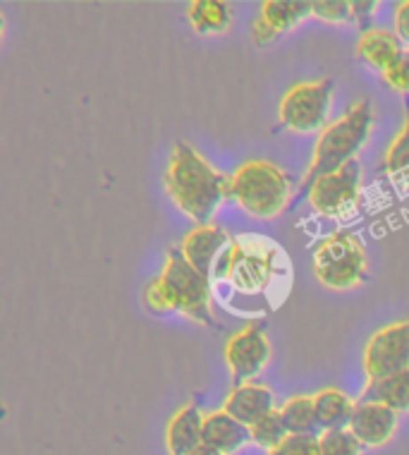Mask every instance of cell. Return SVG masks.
<instances>
[{"mask_svg": "<svg viewBox=\"0 0 409 455\" xmlns=\"http://www.w3.org/2000/svg\"><path fill=\"white\" fill-rule=\"evenodd\" d=\"M230 178L221 175L187 141H177L166 173V189L175 206L199 226H208L228 199Z\"/></svg>", "mask_w": 409, "mask_h": 455, "instance_id": "6da1fadb", "label": "cell"}, {"mask_svg": "<svg viewBox=\"0 0 409 455\" xmlns=\"http://www.w3.org/2000/svg\"><path fill=\"white\" fill-rule=\"evenodd\" d=\"M144 302L151 312H180L201 326H213L211 278L199 274L182 250H168L166 264L158 278L146 285Z\"/></svg>", "mask_w": 409, "mask_h": 455, "instance_id": "7a4b0ae2", "label": "cell"}, {"mask_svg": "<svg viewBox=\"0 0 409 455\" xmlns=\"http://www.w3.org/2000/svg\"><path fill=\"white\" fill-rule=\"evenodd\" d=\"M371 130H374V108H371L369 101L354 103L342 118H338L335 123L326 127L319 134V141H316L314 147V156H311V165H309L302 185H299V192L295 195L292 206H297L307 196L309 188L319 178L338 173L345 165L357 161V154L369 141Z\"/></svg>", "mask_w": 409, "mask_h": 455, "instance_id": "3957f363", "label": "cell"}, {"mask_svg": "<svg viewBox=\"0 0 409 455\" xmlns=\"http://www.w3.org/2000/svg\"><path fill=\"white\" fill-rule=\"evenodd\" d=\"M228 196L254 219H278L290 209V178L271 161H247L228 182Z\"/></svg>", "mask_w": 409, "mask_h": 455, "instance_id": "277c9868", "label": "cell"}, {"mask_svg": "<svg viewBox=\"0 0 409 455\" xmlns=\"http://www.w3.org/2000/svg\"><path fill=\"white\" fill-rule=\"evenodd\" d=\"M278 247L263 237H237L223 254L216 278L225 281L240 292H263L276 275Z\"/></svg>", "mask_w": 409, "mask_h": 455, "instance_id": "5b68a950", "label": "cell"}, {"mask_svg": "<svg viewBox=\"0 0 409 455\" xmlns=\"http://www.w3.org/2000/svg\"><path fill=\"white\" fill-rule=\"evenodd\" d=\"M314 274L331 291H350L366 278V251L352 233L340 230L314 251Z\"/></svg>", "mask_w": 409, "mask_h": 455, "instance_id": "8992f818", "label": "cell"}, {"mask_svg": "<svg viewBox=\"0 0 409 455\" xmlns=\"http://www.w3.org/2000/svg\"><path fill=\"white\" fill-rule=\"evenodd\" d=\"M333 92H335V82L331 77L295 84L283 96L280 108H278L280 125L297 134L323 132L328 127Z\"/></svg>", "mask_w": 409, "mask_h": 455, "instance_id": "52a82bcc", "label": "cell"}, {"mask_svg": "<svg viewBox=\"0 0 409 455\" xmlns=\"http://www.w3.org/2000/svg\"><path fill=\"white\" fill-rule=\"evenodd\" d=\"M405 369H409V319L376 331L364 347V371L369 381H381Z\"/></svg>", "mask_w": 409, "mask_h": 455, "instance_id": "ba28073f", "label": "cell"}, {"mask_svg": "<svg viewBox=\"0 0 409 455\" xmlns=\"http://www.w3.org/2000/svg\"><path fill=\"white\" fill-rule=\"evenodd\" d=\"M268 360H271V343H268L263 323L244 326L225 346V362H228L235 386L252 384V379L259 377L266 369Z\"/></svg>", "mask_w": 409, "mask_h": 455, "instance_id": "9c48e42d", "label": "cell"}, {"mask_svg": "<svg viewBox=\"0 0 409 455\" xmlns=\"http://www.w3.org/2000/svg\"><path fill=\"white\" fill-rule=\"evenodd\" d=\"M359 173H362L359 161H352V164L345 165L338 173L319 178L307 192L309 204L314 206L321 216H328V219L347 216L357 206Z\"/></svg>", "mask_w": 409, "mask_h": 455, "instance_id": "30bf717a", "label": "cell"}, {"mask_svg": "<svg viewBox=\"0 0 409 455\" xmlns=\"http://www.w3.org/2000/svg\"><path fill=\"white\" fill-rule=\"evenodd\" d=\"M314 17V3L307 0H268L261 5V15L252 27V39L256 46H266L280 34L295 29L302 20Z\"/></svg>", "mask_w": 409, "mask_h": 455, "instance_id": "8fae6325", "label": "cell"}, {"mask_svg": "<svg viewBox=\"0 0 409 455\" xmlns=\"http://www.w3.org/2000/svg\"><path fill=\"white\" fill-rule=\"evenodd\" d=\"M230 244H232V240H230L228 233L221 226L208 223V226H197L192 233H187L180 250L185 259L197 268L199 274L211 278L221 264L223 254L230 250Z\"/></svg>", "mask_w": 409, "mask_h": 455, "instance_id": "7c38bea8", "label": "cell"}, {"mask_svg": "<svg viewBox=\"0 0 409 455\" xmlns=\"http://www.w3.org/2000/svg\"><path fill=\"white\" fill-rule=\"evenodd\" d=\"M350 429L366 448L386 446L388 441L395 436V429H397V412L383 405V403H371L359 398L357 405H354Z\"/></svg>", "mask_w": 409, "mask_h": 455, "instance_id": "4fadbf2b", "label": "cell"}, {"mask_svg": "<svg viewBox=\"0 0 409 455\" xmlns=\"http://www.w3.org/2000/svg\"><path fill=\"white\" fill-rule=\"evenodd\" d=\"M223 410L242 424H247V427H254L259 419L276 412V395L268 386L254 384V381L252 384L232 386Z\"/></svg>", "mask_w": 409, "mask_h": 455, "instance_id": "5bb4252c", "label": "cell"}, {"mask_svg": "<svg viewBox=\"0 0 409 455\" xmlns=\"http://www.w3.org/2000/svg\"><path fill=\"white\" fill-rule=\"evenodd\" d=\"M249 441H252L249 427L235 419L223 408L204 415V446L216 448L223 455H235Z\"/></svg>", "mask_w": 409, "mask_h": 455, "instance_id": "9a60e30c", "label": "cell"}, {"mask_svg": "<svg viewBox=\"0 0 409 455\" xmlns=\"http://www.w3.org/2000/svg\"><path fill=\"white\" fill-rule=\"evenodd\" d=\"M166 443L170 455H189L204 446V412L194 403H187L175 412L168 424Z\"/></svg>", "mask_w": 409, "mask_h": 455, "instance_id": "2e32d148", "label": "cell"}, {"mask_svg": "<svg viewBox=\"0 0 409 455\" xmlns=\"http://www.w3.org/2000/svg\"><path fill=\"white\" fill-rule=\"evenodd\" d=\"M357 55L362 58L364 63H369L371 68H376L386 75L388 70H393L395 65L400 63V58L405 55L400 36L390 29H378V27H369L366 32L359 36L357 44Z\"/></svg>", "mask_w": 409, "mask_h": 455, "instance_id": "e0dca14e", "label": "cell"}, {"mask_svg": "<svg viewBox=\"0 0 409 455\" xmlns=\"http://www.w3.org/2000/svg\"><path fill=\"white\" fill-rule=\"evenodd\" d=\"M354 405L357 403L340 388H321L319 393H314L316 419H319L321 432L347 429L354 415Z\"/></svg>", "mask_w": 409, "mask_h": 455, "instance_id": "ac0fdd59", "label": "cell"}, {"mask_svg": "<svg viewBox=\"0 0 409 455\" xmlns=\"http://www.w3.org/2000/svg\"><path fill=\"white\" fill-rule=\"evenodd\" d=\"M362 401L383 403L388 408H393L397 415L409 412V369L393 374V377L381 379V381H366Z\"/></svg>", "mask_w": 409, "mask_h": 455, "instance_id": "d6986e66", "label": "cell"}, {"mask_svg": "<svg viewBox=\"0 0 409 455\" xmlns=\"http://www.w3.org/2000/svg\"><path fill=\"white\" fill-rule=\"evenodd\" d=\"M187 17L197 34H223L232 24V10L223 0H194L189 3Z\"/></svg>", "mask_w": 409, "mask_h": 455, "instance_id": "ffe728a7", "label": "cell"}, {"mask_svg": "<svg viewBox=\"0 0 409 455\" xmlns=\"http://www.w3.org/2000/svg\"><path fill=\"white\" fill-rule=\"evenodd\" d=\"M278 412L283 417L290 434H302V436H321L323 434L319 419H316L314 395H295L290 401H285Z\"/></svg>", "mask_w": 409, "mask_h": 455, "instance_id": "44dd1931", "label": "cell"}, {"mask_svg": "<svg viewBox=\"0 0 409 455\" xmlns=\"http://www.w3.org/2000/svg\"><path fill=\"white\" fill-rule=\"evenodd\" d=\"M386 173L395 182L409 185V96H405V125L386 151Z\"/></svg>", "mask_w": 409, "mask_h": 455, "instance_id": "7402d4cb", "label": "cell"}, {"mask_svg": "<svg viewBox=\"0 0 409 455\" xmlns=\"http://www.w3.org/2000/svg\"><path fill=\"white\" fill-rule=\"evenodd\" d=\"M249 432H252V443H256V446L268 451V453L276 451V448L290 436V432H287V427H285L283 417H280L278 410L263 417V419H259L254 427H249Z\"/></svg>", "mask_w": 409, "mask_h": 455, "instance_id": "603a6c76", "label": "cell"}, {"mask_svg": "<svg viewBox=\"0 0 409 455\" xmlns=\"http://www.w3.org/2000/svg\"><path fill=\"white\" fill-rule=\"evenodd\" d=\"M321 455H362L364 443L352 434V429H331L319 436Z\"/></svg>", "mask_w": 409, "mask_h": 455, "instance_id": "cb8c5ba5", "label": "cell"}, {"mask_svg": "<svg viewBox=\"0 0 409 455\" xmlns=\"http://www.w3.org/2000/svg\"><path fill=\"white\" fill-rule=\"evenodd\" d=\"M314 17L323 22H350L354 20L352 3L347 0H314Z\"/></svg>", "mask_w": 409, "mask_h": 455, "instance_id": "d4e9b609", "label": "cell"}, {"mask_svg": "<svg viewBox=\"0 0 409 455\" xmlns=\"http://www.w3.org/2000/svg\"><path fill=\"white\" fill-rule=\"evenodd\" d=\"M268 455H321V446H319V436L290 434L276 451H271Z\"/></svg>", "mask_w": 409, "mask_h": 455, "instance_id": "484cf974", "label": "cell"}, {"mask_svg": "<svg viewBox=\"0 0 409 455\" xmlns=\"http://www.w3.org/2000/svg\"><path fill=\"white\" fill-rule=\"evenodd\" d=\"M386 84L393 92H400V94L409 96V51H405V55L400 58V63L395 65L393 70H388L383 75Z\"/></svg>", "mask_w": 409, "mask_h": 455, "instance_id": "4316f807", "label": "cell"}, {"mask_svg": "<svg viewBox=\"0 0 409 455\" xmlns=\"http://www.w3.org/2000/svg\"><path fill=\"white\" fill-rule=\"evenodd\" d=\"M395 34L400 36V41L409 44V0L395 8Z\"/></svg>", "mask_w": 409, "mask_h": 455, "instance_id": "83f0119b", "label": "cell"}, {"mask_svg": "<svg viewBox=\"0 0 409 455\" xmlns=\"http://www.w3.org/2000/svg\"><path fill=\"white\" fill-rule=\"evenodd\" d=\"M376 5H378V3H374V0H366V3H364V0H354V3H352L354 20H357V24L362 27V34L366 32V27H364V24H366V20L374 15Z\"/></svg>", "mask_w": 409, "mask_h": 455, "instance_id": "f1b7e54d", "label": "cell"}, {"mask_svg": "<svg viewBox=\"0 0 409 455\" xmlns=\"http://www.w3.org/2000/svg\"><path fill=\"white\" fill-rule=\"evenodd\" d=\"M189 455H223V453H218V451H216V448L199 446L197 451H192V453H189Z\"/></svg>", "mask_w": 409, "mask_h": 455, "instance_id": "f546056e", "label": "cell"}]
</instances>
